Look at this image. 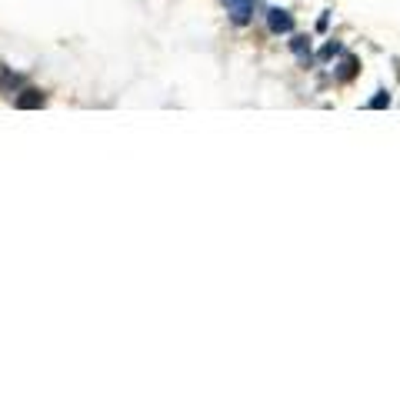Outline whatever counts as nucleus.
<instances>
[{
	"label": "nucleus",
	"instance_id": "f257e3e1",
	"mask_svg": "<svg viewBox=\"0 0 400 400\" xmlns=\"http://www.w3.org/2000/svg\"><path fill=\"white\" fill-rule=\"evenodd\" d=\"M227 14H230V21L237 27L250 24V17H253V7H257V0H224Z\"/></svg>",
	"mask_w": 400,
	"mask_h": 400
},
{
	"label": "nucleus",
	"instance_id": "39448f33",
	"mask_svg": "<svg viewBox=\"0 0 400 400\" xmlns=\"http://www.w3.org/2000/svg\"><path fill=\"white\" fill-rule=\"evenodd\" d=\"M384 107H390V94L387 90H377V97L367 100V110H384Z\"/></svg>",
	"mask_w": 400,
	"mask_h": 400
},
{
	"label": "nucleus",
	"instance_id": "20e7f679",
	"mask_svg": "<svg viewBox=\"0 0 400 400\" xmlns=\"http://www.w3.org/2000/svg\"><path fill=\"white\" fill-rule=\"evenodd\" d=\"M353 74H357V60L347 53V57L340 60V67H337V80H353Z\"/></svg>",
	"mask_w": 400,
	"mask_h": 400
},
{
	"label": "nucleus",
	"instance_id": "423d86ee",
	"mask_svg": "<svg viewBox=\"0 0 400 400\" xmlns=\"http://www.w3.org/2000/svg\"><path fill=\"white\" fill-rule=\"evenodd\" d=\"M303 40H307V37H294V40H290V47H294V53H300V57H303V53L310 57V44H303Z\"/></svg>",
	"mask_w": 400,
	"mask_h": 400
},
{
	"label": "nucleus",
	"instance_id": "f03ea898",
	"mask_svg": "<svg viewBox=\"0 0 400 400\" xmlns=\"http://www.w3.org/2000/svg\"><path fill=\"white\" fill-rule=\"evenodd\" d=\"M267 27L274 34H294V17L287 10H280V7H271L267 10Z\"/></svg>",
	"mask_w": 400,
	"mask_h": 400
},
{
	"label": "nucleus",
	"instance_id": "7ed1b4c3",
	"mask_svg": "<svg viewBox=\"0 0 400 400\" xmlns=\"http://www.w3.org/2000/svg\"><path fill=\"white\" fill-rule=\"evenodd\" d=\"M14 103H17V107H24V110H30V107H44V94L27 87V90H21V97L14 100Z\"/></svg>",
	"mask_w": 400,
	"mask_h": 400
}]
</instances>
